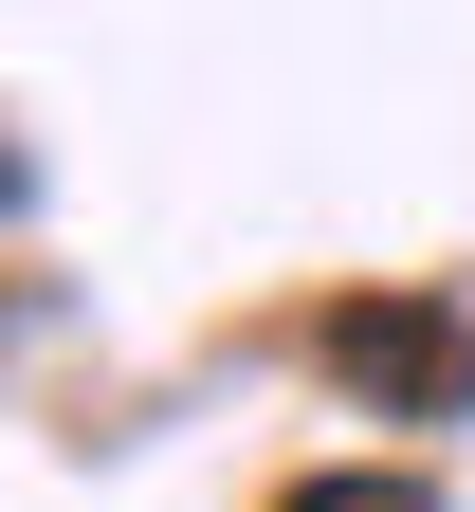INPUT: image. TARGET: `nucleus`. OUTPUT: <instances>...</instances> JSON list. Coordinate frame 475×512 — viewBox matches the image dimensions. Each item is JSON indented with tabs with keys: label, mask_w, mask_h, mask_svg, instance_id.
Instances as JSON below:
<instances>
[{
	"label": "nucleus",
	"mask_w": 475,
	"mask_h": 512,
	"mask_svg": "<svg viewBox=\"0 0 475 512\" xmlns=\"http://www.w3.org/2000/svg\"><path fill=\"white\" fill-rule=\"evenodd\" d=\"M329 366H348V384H402V403H457V384H475L457 311H348V330H329Z\"/></svg>",
	"instance_id": "nucleus-1"
},
{
	"label": "nucleus",
	"mask_w": 475,
	"mask_h": 512,
	"mask_svg": "<svg viewBox=\"0 0 475 512\" xmlns=\"http://www.w3.org/2000/svg\"><path fill=\"white\" fill-rule=\"evenodd\" d=\"M293 512H421V476H311Z\"/></svg>",
	"instance_id": "nucleus-2"
},
{
	"label": "nucleus",
	"mask_w": 475,
	"mask_h": 512,
	"mask_svg": "<svg viewBox=\"0 0 475 512\" xmlns=\"http://www.w3.org/2000/svg\"><path fill=\"white\" fill-rule=\"evenodd\" d=\"M0 202H19V147H0Z\"/></svg>",
	"instance_id": "nucleus-3"
}]
</instances>
